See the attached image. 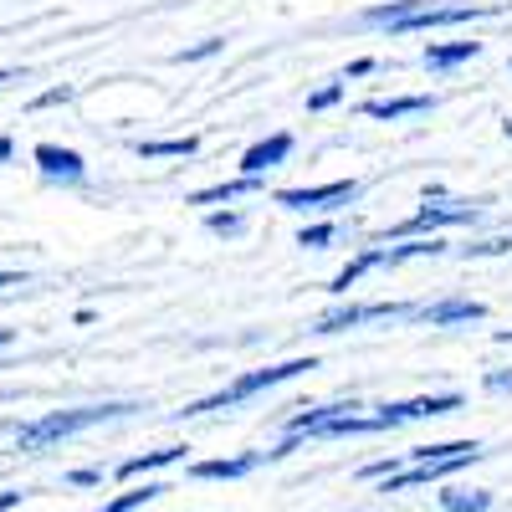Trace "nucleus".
Returning <instances> with one entry per match:
<instances>
[{
  "label": "nucleus",
  "instance_id": "obj_13",
  "mask_svg": "<svg viewBox=\"0 0 512 512\" xmlns=\"http://www.w3.org/2000/svg\"><path fill=\"white\" fill-rule=\"evenodd\" d=\"M287 154H292V134H267V139H256V144L241 154V175L267 180V169L287 164Z\"/></svg>",
  "mask_w": 512,
  "mask_h": 512
},
{
  "label": "nucleus",
  "instance_id": "obj_8",
  "mask_svg": "<svg viewBox=\"0 0 512 512\" xmlns=\"http://www.w3.org/2000/svg\"><path fill=\"white\" fill-rule=\"evenodd\" d=\"M415 303H344V308H333L313 323V333H344V328H359V323H374V318H410Z\"/></svg>",
  "mask_w": 512,
  "mask_h": 512
},
{
  "label": "nucleus",
  "instance_id": "obj_32",
  "mask_svg": "<svg viewBox=\"0 0 512 512\" xmlns=\"http://www.w3.org/2000/svg\"><path fill=\"white\" fill-rule=\"evenodd\" d=\"M0 287H26V277L21 272H0Z\"/></svg>",
  "mask_w": 512,
  "mask_h": 512
},
{
  "label": "nucleus",
  "instance_id": "obj_24",
  "mask_svg": "<svg viewBox=\"0 0 512 512\" xmlns=\"http://www.w3.org/2000/svg\"><path fill=\"white\" fill-rule=\"evenodd\" d=\"M226 47L221 36H205V41H195V47H185V52H175V62H205V57H216Z\"/></svg>",
  "mask_w": 512,
  "mask_h": 512
},
{
  "label": "nucleus",
  "instance_id": "obj_21",
  "mask_svg": "<svg viewBox=\"0 0 512 512\" xmlns=\"http://www.w3.org/2000/svg\"><path fill=\"white\" fill-rule=\"evenodd\" d=\"M195 149H200L195 134H185V139H149V144H139V159H190Z\"/></svg>",
  "mask_w": 512,
  "mask_h": 512
},
{
  "label": "nucleus",
  "instance_id": "obj_4",
  "mask_svg": "<svg viewBox=\"0 0 512 512\" xmlns=\"http://www.w3.org/2000/svg\"><path fill=\"white\" fill-rule=\"evenodd\" d=\"M482 205H487V200H446V195H441V200H425L410 221H400L395 231H384L379 241H390V236H395V241H420L425 231L436 236L441 226H477V221H482Z\"/></svg>",
  "mask_w": 512,
  "mask_h": 512
},
{
  "label": "nucleus",
  "instance_id": "obj_29",
  "mask_svg": "<svg viewBox=\"0 0 512 512\" xmlns=\"http://www.w3.org/2000/svg\"><path fill=\"white\" fill-rule=\"evenodd\" d=\"M103 482V472H98V466H77V472L67 477V487H98Z\"/></svg>",
  "mask_w": 512,
  "mask_h": 512
},
{
  "label": "nucleus",
  "instance_id": "obj_3",
  "mask_svg": "<svg viewBox=\"0 0 512 512\" xmlns=\"http://www.w3.org/2000/svg\"><path fill=\"white\" fill-rule=\"evenodd\" d=\"M451 246L436 241V236H420V241H400V246H364L354 262L328 282V292H349L364 272H379V267H400V262H415V256H446Z\"/></svg>",
  "mask_w": 512,
  "mask_h": 512
},
{
  "label": "nucleus",
  "instance_id": "obj_30",
  "mask_svg": "<svg viewBox=\"0 0 512 512\" xmlns=\"http://www.w3.org/2000/svg\"><path fill=\"white\" fill-rule=\"evenodd\" d=\"M369 72H374V62H369V57H359V62H349V72L338 77V82H349V77H369Z\"/></svg>",
  "mask_w": 512,
  "mask_h": 512
},
{
  "label": "nucleus",
  "instance_id": "obj_26",
  "mask_svg": "<svg viewBox=\"0 0 512 512\" xmlns=\"http://www.w3.org/2000/svg\"><path fill=\"white\" fill-rule=\"evenodd\" d=\"M333 236H338L333 226H308L303 236H297V246H308V251H323V246H328Z\"/></svg>",
  "mask_w": 512,
  "mask_h": 512
},
{
  "label": "nucleus",
  "instance_id": "obj_18",
  "mask_svg": "<svg viewBox=\"0 0 512 512\" xmlns=\"http://www.w3.org/2000/svg\"><path fill=\"white\" fill-rule=\"evenodd\" d=\"M425 6H431V0H384V6H369L364 11V26H395V21L425 11Z\"/></svg>",
  "mask_w": 512,
  "mask_h": 512
},
{
  "label": "nucleus",
  "instance_id": "obj_35",
  "mask_svg": "<svg viewBox=\"0 0 512 512\" xmlns=\"http://www.w3.org/2000/svg\"><path fill=\"white\" fill-rule=\"evenodd\" d=\"M11 338H16V333H11V328H0V349H6V344H11Z\"/></svg>",
  "mask_w": 512,
  "mask_h": 512
},
{
  "label": "nucleus",
  "instance_id": "obj_31",
  "mask_svg": "<svg viewBox=\"0 0 512 512\" xmlns=\"http://www.w3.org/2000/svg\"><path fill=\"white\" fill-rule=\"evenodd\" d=\"M21 497H26V492H0V512H11V507H21Z\"/></svg>",
  "mask_w": 512,
  "mask_h": 512
},
{
  "label": "nucleus",
  "instance_id": "obj_10",
  "mask_svg": "<svg viewBox=\"0 0 512 512\" xmlns=\"http://www.w3.org/2000/svg\"><path fill=\"white\" fill-rule=\"evenodd\" d=\"M36 169H41V180H52V185H82L88 180V164H82L77 149H62V144H36L31 149Z\"/></svg>",
  "mask_w": 512,
  "mask_h": 512
},
{
  "label": "nucleus",
  "instance_id": "obj_36",
  "mask_svg": "<svg viewBox=\"0 0 512 512\" xmlns=\"http://www.w3.org/2000/svg\"><path fill=\"white\" fill-rule=\"evenodd\" d=\"M502 134H507V139H512V118H507V123H502Z\"/></svg>",
  "mask_w": 512,
  "mask_h": 512
},
{
  "label": "nucleus",
  "instance_id": "obj_27",
  "mask_svg": "<svg viewBox=\"0 0 512 512\" xmlns=\"http://www.w3.org/2000/svg\"><path fill=\"white\" fill-rule=\"evenodd\" d=\"M466 256H502L512 251V236H492V241H477V246H461Z\"/></svg>",
  "mask_w": 512,
  "mask_h": 512
},
{
  "label": "nucleus",
  "instance_id": "obj_34",
  "mask_svg": "<svg viewBox=\"0 0 512 512\" xmlns=\"http://www.w3.org/2000/svg\"><path fill=\"white\" fill-rule=\"evenodd\" d=\"M16 77H21L16 67H0V88H6V82H16Z\"/></svg>",
  "mask_w": 512,
  "mask_h": 512
},
{
  "label": "nucleus",
  "instance_id": "obj_23",
  "mask_svg": "<svg viewBox=\"0 0 512 512\" xmlns=\"http://www.w3.org/2000/svg\"><path fill=\"white\" fill-rule=\"evenodd\" d=\"M333 103H344V82H323L318 93H308V113H323Z\"/></svg>",
  "mask_w": 512,
  "mask_h": 512
},
{
  "label": "nucleus",
  "instance_id": "obj_28",
  "mask_svg": "<svg viewBox=\"0 0 512 512\" xmlns=\"http://www.w3.org/2000/svg\"><path fill=\"white\" fill-rule=\"evenodd\" d=\"M57 103H72V88H67V82H62V88H47V93H41L31 108H57Z\"/></svg>",
  "mask_w": 512,
  "mask_h": 512
},
{
  "label": "nucleus",
  "instance_id": "obj_5",
  "mask_svg": "<svg viewBox=\"0 0 512 512\" xmlns=\"http://www.w3.org/2000/svg\"><path fill=\"white\" fill-rule=\"evenodd\" d=\"M482 456H487V451L472 441V446H466V451H456V456H441V461H420V466H405V472H390L379 492H405V487H431V482H446V477L466 472V466H477Z\"/></svg>",
  "mask_w": 512,
  "mask_h": 512
},
{
  "label": "nucleus",
  "instance_id": "obj_12",
  "mask_svg": "<svg viewBox=\"0 0 512 512\" xmlns=\"http://www.w3.org/2000/svg\"><path fill=\"white\" fill-rule=\"evenodd\" d=\"M262 461H267L262 451H241V456H221V461H190V477L195 482H241Z\"/></svg>",
  "mask_w": 512,
  "mask_h": 512
},
{
  "label": "nucleus",
  "instance_id": "obj_7",
  "mask_svg": "<svg viewBox=\"0 0 512 512\" xmlns=\"http://www.w3.org/2000/svg\"><path fill=\"white\" fill-rule=\"evenodd\" d=\"M466 400L456 390L446 395H420V400H400V405H384L374 420H379V431H395V425H410V420H431V415H456Z\"/></svg>",
  "mask_w": 512,
  "mask_h": 512
},
{
  "label": "nucleus",
  "instance_id": "obj_6",
  "mask_svg": "<svg viewBox=\"0 0 512 512\" xmlns=\"http://www.w3.org/2000/svg\"><path fill=\"white\" fill-rule=\"evenodd\" d=\"M359 195V180H328V185H303V190H277L272 200L282 210H338Z\"/></svg>",
  "mask_w": 512,
  "mask_h": 512
},
{
  "label": "nucleus",
  "instance_id": "obj_11",
  "mask_svg": "<svg viewBox=\"0 0 512 512\" xmlns=\"http://www.w3.org/2000/svg\"><path fill=\"white\" fill-rule=\"evenodd\" d=\"M410 318H420L425 328H451V323H482V318H487V303H477V297H441V303H425V308H415Z\"/></svg>",
  "mask_w": 512,
  "mask_h": 512
},
{
  "label": "nucleus",
  "instance_id": "obj_1",
  "mask_svg": "<svg viewBox=\"0 0 512 512\" xmlns=\"http://www.w3.org/2000/svg\"><path fill=\"white\" fill-rule=\"evenodd\" d=\"M139 405H77V410H47L41 420L21 425L16 431V451L36 456V451H52L57 441L67 436H82V431H93V425H108V420H123V415H134Z\"/></svg>",
  "mask_w": 512,
  "mask_h": 512
},
{
  "label": "nucleus",
  "instance_id": "obj_17",
  "mask_svg": "<svg viewBox=\"0 0 512 512\" xmlns=\"http://www.w3.org/2000/svg\"><path fill=\"white\" fill-rule=\"evenodd\" d=\"M185 451H190V446H164V451H144V456H128V461L118 466V477L128 482V477L159 472V466H175V461H185Z\"/></svg>",
  "mask_w": 512,
  "mask_h": 512
},
{
  "label": "nucleus",
  "instance_id": "obj_33",
  "mask_svg": "<svg viewBox=\"0 0 512 512\" xmlns=\"http://www.w3.org/2000/svg\"><path fill=\"white\" fill-rule=\"evenodd\" d=\"M11 154H16V144H11V139H6V134H0V164H6V159H11Z\"/></svg>",
  "mask_w": 512,
  "mask_h": 512
},
{
  "label": "nucleus",
  "instance_id": "obj_22",
  "mask_svg": "<svg viewBox=\"0 0 512 512\" xmlns=\"http://www.w3.org/2000/svg\"><path fill=\"white\" fill-rule=\"evenodd\" d=\"M205 226H210V236H241L246 231V216H241V210H210V216H205Z\"/></svg>",
  "mask_w": 512,
  "mask_h": 512
},
{
  "label": "nucleus",
  "instance_id": "obj_20",
  "mask_svg": "<svg viewBox=\"0 0 512 512\" xmlns=\"http://www.w3.org/2000/svg\"><path fill=\"white\" fill-rule=\"evenodd\" d=\"M492 502L497 497L492 492H477V487L472 492H466V487H446L441 492V512H492Z\"/></svg>",
  "mask_w": 512,
  "mask_h": 512
},
{
  "label": "nucleus",
  "instance_id": "obj_15",
  "mask_svg": "<svg viewBox=\"0 0 512 512\" xmlns=\"http://www.w3.org/2000/svg\"><path fill=\"white\" fill-rule=\"evenodd\" d=\"M441 98L436 93H415V98H369L364 118H410V113H431Z\"/></svg>",
  "mask_w": 512,
  "mask_h": 512
},
{
  "label": "nucleus",
  "instance_id": "obj_19",
  "mask_svg": "<svg viewBox=\"0 0 512 512\" xmlns=\"http://www.w3.org/2000/svg\"><path fill=\"white\" fill-rule=\"evenodd\" d=\"M164 492H175V487H164V482H144V487H134V492H118L113 502H103L98 512H139V507H149L154 497H164Z\"/></svg>",
  "mask_w": 512,
  "mask_h": 512
},
{
  "label": "nucleus",
  "instance_id": "obj_2",
  "mask_svg": "<svg viewBox=\"0 0 512 512\" xmlns=\"http://www.w3.org/2000/svg\"><path fill=\"white\" fill-rule=\"evenodd\" d=\"M308 369H318V359H287V364H267V369H246V374H236V379L226 384V390H216V395H205V400L185 405V410H180V420H195V415H210V410H236L241 400L272 390V384H282V379L308 374Z\"/></svg>",
  "mask_w": 512,
  "mask_h": 512
},
{
  "label": "nucleus",
  "instance_id": "obj_25",
  "mask_svg": "<svg viewBox=\"0 0 512 512\" xmlns=\"http://www.w3.org/2000/svg\"><path fill=\"white\" fill-rule=\"evenodd\" d=\"M482 390L487 395H512V369H487L482 374Z\"/></svg>",
  "mask_w": 512,
  "mask_h": 512
},
{
  "label": "nucleus",
  "instance_id": "obj_9",
  "mask_svg": "<svg viewBox=\"0 0 512 512\" xmlns=\"http://www.w3.org/2000/svg\"><path fill=\"white\" fill-rule=\"evenodd\" d=\"M487 16H502V6H425V11H415V16H405V21H395L390 31H436V26H461V21H487Z\"/></svg>",
  "mask_w": 512,
  "mask_h": 512
},
{
  "label": "nucleus",
  "instance_id": "obj_14",
  "mask_svg": "<svg viewBox=\"0 0 512 512\" xmlns=\"http://www.w3.org/2000/svg\"><path fill=\"white\" fill-rule=\"evenodd\" d=\"M472 57H482V41H431L420 62H425V72H451Z\"/></svg>",
  "mask_w": 512,
  "mask_h": 512
},
{
  "label": "nucleus",
  "instance_id": "obj_16",
  "mask_svg": "<svg viewBox=\"0 0 512 512\" xmlns=\"http://www.w3.org/2000/svg\"><path fill=\"white\" fill-rule=\"evenodd\" d=\"M267 180H251V175H236V180H221V185H210V190H195L190 195V205H231V200H241V195H256Z\"/></svg>",
  "mask_w": 512,
  "mask_h": 512
}]
</instances>
